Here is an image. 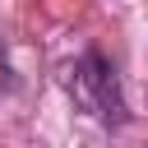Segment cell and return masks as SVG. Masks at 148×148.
Segmentation results:
<instances>
[{
    "label": "cell",
    "instance_id": "1",
    "mask_svg": "<svg viewBox=\"0 0 148 148\" xmlns=\"http://www.w3.org/2000/svg\"><path fill=\"white\" fill-rule=\"evenodd\" d=\"M65 88H69L79 111L97 116L102 125H125L130 111H125V97H120V79H116V65L102 51H83L65 74Z\"/></svg>",
    "mask_w": 148,
    "mask_h": 148
}]
</instances>
